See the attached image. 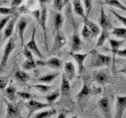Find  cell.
I'll return each instance as SVG.
<instances>
[{
	"label": "cell",
	"mask_w": 126,
	"mask_h": 118,
	"mask_svg": "<svg viewBox=\"0 0 126 118\" xmlns=\"http://www.w3.org/2000/svg\"><path fill=\"white\" fill-rule=\"evenodd\" d=\"M93 57L90 62V66L94 67V68H98V67H103V66H109L112 62V59L110 56L102 54L97 52L95 50H93L92 52Z\"/></svg>",
	"instance_id": "1"
},
{
	"label": "cell",
	"mask_w": 126,
	"mask_h": 118,
	"mask_svg": "<svg viewBox=\"0 0 126 118\" xmlns=\"http://www.w3.org/2000/svg\"><path fill=\"white\" fill-rule=\"evenodd\" d=\"M25 107L29 110V117L31 115H32L33 113H35V112L39 111V110H41L43 109H46L47 107H50V105L49 103H43V102L36 101L35 99H30L28 100V102H26L25 103Z\"/></svg>",
	"instance_id": "2"
},
{
	"label": "cell",
	"mask_w": 126,
	"mask_h": 118,
	"mask_svg": "<svg viewBox=\"0 0 126 118\" xmlns=\"http://www.w3.org/2000/svg\"><path fill=\"white\" fill-rule=\"evenodd\" d=\"M15 40L13 37H10L9 39H8V42L6 43V44L5 46V48H4V51H3V54L2 57V60H1V69H3L4 67L6 66L8 58H9L10 55L11 54V53L13 52V50L15 48Z\"/></svg>",
	"instance_id": "3"
},
{
	"label": "cell",
	"mask_w": 126,
	"mask_h": 118,
	"mask_svg": "<svg viewBox=\"0 0 126 118\" xmlns=\"http://www.w3.org/2000/svg\"><path fill=\"white\" fill-rule=\"evenodd\" d=\"M67 43L66 38L65 36L64 33L62 32L61 30L56 31V35H55V38L54 39L52 49H51V54H54L57 52L60 49H62Z\"/></svg>",
	"instance_id": "4"
},
{
	"label": "cell",
	"mask_w": 126,
	"mask_h": 118,
	"mask_svg": "<svg viewBox=\"0 0 126 118\" xmlns=\"http://www.w3.org/2000/svg\"><path fill=\"white\" fill-rule=\"evenodd\" d=\"M92 79L99 85H105L110 80V74L106 70H98L93 73Z\"/></svg>",
	"instance_id": "5"
},
{
	"label": "cell",
	"mask_w": 126,
	"mask_h": 118,
	"mask_svg": "<svg viewBox=\"0 0 126 118\" xmlns=\"http://www.w3.org/2000/svg\"><path fill=\"white\" fill-rule=\"evenodd\" d=\"M98 107L101 113H102L104 117L110 118L111 117V109H110V100L108 97L103 96L98 102Z\"/></svg>",
	"instance_id": "6"
},
{
	"label": "cell",
	"mask_w": 126,
	"mask_h": 118,
	"mask_svg": "<svg viewBox=\"0 0 126 118\" xmlns=\"http://www.w3.org/2000/svg\"><path fill=\"white\" fill-rule=\"evenodd\" d=\"M93 52V50L90 51V52L87 53V54H79V53H76V52H71L70 55L72 56L74 60L76 61V62L77 63L78 65V69H79V73H82V72L84 69V61L87 58V57L89 56L90 54H92Z\"/></svg>",
	"instance_id": "7"
},
{
	"label": "cell",
	"mask_w": 126,
	"mask_h": 118,
	"mask_svg": "<svg viewBox=\"0 0 126 118\" xmlns=\"http://www.w3.org/2000/svg\"><path fill=\"white\" fill-rule=\"evenodd\" d=\"M40 10H41V17L40 21H39V25L42 27V29L44 33V41H45V46L47 49L48 50V46H47V8L46 5H40Z\"/></svg>",
	"instance_id": "8"
},
{
	"label": "cell",
	"mask_w": 126,
	"mask_h": 118,
	"mask_svg": "<svg viewBox=\"0 0 126 118\" xmlns=\"http://www.w3.org/2000/svg\"><path fill=\"white\" fill-rule=\"evenodd\" d=\"M17 18H18V14H14L13 16V17L10 19L9 23H8L6 25V26L5 27V29H4V31H3V37H2L3 40H6V39H10L12 36L15 24L17 21Z\"/></svg>",
	"instance_id": "9"
},
{
	"label": "cell",
	"mask_w": 126,
	"mask_h": 118,
	"mask_svg": "<svg viewBox=\"0 0 126 118\" xmlns=\"http://www.w3.org/2000/svg\"><path fill=\"white\" fill-rule=\"evenodd\" d=\"M35 32H36V28H34L32 33V38L27 43L26 46L29 47V48L32 51V53H34L39 58L43 59V56L42 53L40 52V50H39V49L38 48L37 43L35 42Z\"/></svg>",
	"instance_id": "10"
},
{
	"label": "cell",
	"mask_w": 126,
	"mask_h": 118,
	"mask_svg": "<svg viewBox=\"0 0 126 118\" xmlns=\"http://www.w3.org/2000/svg\"><path fill=\"white\" fill-rule=\"evenodd\" d=\"M6 104V117L8 118H18L21 117V112L17 105H14L10 101L4 99Z\"/></svg>",
	"instance_id": "11"
},
{
	"label": "cell",
	"mask_w": 126,
	"mask_h": 118,
	"mask_svg": "<svg viewBox=\"0 0 126 118\" xmlns=\"http://www.w3.org/2000/svg\"><path fill=\"white\" fill-rule=\"evenodd\" d=\"M126 109V96H118L116 101V117L121 118Z\"/></svg>",
	"instance_id": "12"
},
{
	"label": "cell",
	"mask_w": 126,
	"mask_h": 118,
	"mask_svg": "<svg viewBox=\"0 0 126 118\" xmlns=\"http://www.w3.org/2000/svg\"><path fill=\"white\" fill-rule=\"evenodd\" d=\"M94 93H95V90H94L90 88L89 85L88 84L86 80H84V85H83V88H81L80 91L77 94V99L78 101H82L83 99H84L87 97H88L90 95H92Z\"/></svg>",
	"instance_id": "13"
},
{
	"label": "cell",
	"mask_w": 126,
	"mask_h": 118,
	"mask_svg": "<svg viewBox=\"0 0 126 118\" xmlns=\"http://www.w3.org/2000/svg\"><path fill=\"white\" fill-rule=\"evenodd\" d=\"M28 25V21L26 18L25 17H20L19 20L17 21V31H18V35H19V38L21 39V46H24V35H25V31L26 29V27Z\"/></svg>",
	"instance_id": "14"
},
{
	"label": "cell",
	"mask_w": 126,
	"mask_h": 118,
	"mask_svg": "<svg viewBox=\"0 0 126 118\" xmlns=\"http://www.w3.org/2000/svg\"><path fill=\"white\" fill-rule=\"evenodd\" d=\"M99 26L102 29H106V30H112L113 25L110 22V19L106 15L103 10H101L100 11V16H99Z\"/></svg>",
	"instance_id": "15"
},
{
	"label": "cell",
	"mask_w": 126,
	"mask_h": 118,
	"mask_svg": "<svg viewBox=\"0 0 126 118\" xmlns=\"http://www.w3.org/2000/svg\"><path fill=\"white\" fill-rule=\"evenodd\" d=\"M108 39L110 42V45L111 46V51L113 54V62H114V61H115V57L117 56V54L118 52V50H120L121 46L123 45L125 39L117 40V39H113L111 38H109Z\"/></svg>",
	"instance_id": "16"
},
{
	"label": "cell",
	"mask_w": 126,
	"mask_h": 118,
	"mask_svg": "<svg viewBox=\"0 0 126 118\" xmlns=\"http://www.w3.org/2000/svg\"><path fill=\"white\" fill-rule=\"evenodd\" d=\"M64 71L66 77L70 81H72L74 79L75 76H76V68H75L73 63L72 61L65 62L64 65Z\"/></svg>",
	"instance_id": "17"
},
{
	"label": "cell",
	"mask_w": 126,
	"mask_h": 118,
	"mask_svg": "<svg viewBox=\"0 0 126 118\" xmlns=\"http://www.w3.org/2000/svg\"><path fill=\"white\" fill-rule=\"evenodd\" d=\"M46 65L52 69H61L63 66V63L61 59H59L57 57H52L49 58L46 61Z\"/></svg>",
	"instance_id": "18"
},
{
	"label": "cell",
	"mask_w": 126,
	"mask_h": 118,
	"mask_svg": "<svg viewBox=\"0 0 126 118\" xmlns=\"http://www.w3.org/2000/svg\"><path fill=\"white\" fill-rule=\"evenodd\" d=\"M82 41L80 38V36L74 33L73 37H72V40H71V52H77V51L80 50L82 48Z\"/></svg>",
	"instance_id": "19"
},
{
	"label": "cell",
	"mask_w": 126,
	"mask_h": 118,
	"mask_svg": "<svg viewBox=\"0 0 126 118\" xmlns=\"http://www.w3.org/2000/svg\"><path fill=\"white\" fill-rule=\"evenodd\" d=\"M73 11L75 14L83 17L84 19L86 17L85 9L83 7L80 0H73Z\"/></svg>",
	"instance_id": "20"
},
{
	"label": "cell",
	"mask_w": 126,
	"mask_h": 118,
	"mask_svg": "<svg viewBox=\"0 0 126 118\" xmlns=\"http://www.w3.org/2000/svg\"><path fill=\"white\" fill-rule=\"evenodd\" d=\"M84 24H86V25H88L90 31H92L93 38L98 36V35H100V33H101L100 26H98L97 24L92 22V21H90L88 18H84Z\"/></svg>",
	"instance_id": "21"
},
{
	"label": "cell",
	"mask_w": 126,
	"mask_h": 118,
	"mask_svg": "<svg viewBox=\"0 0 126 118\" xmlns=\"http://www.w3.org/2000/svg\"><path fill=\"white\" fill-rule=\"evenodd\" d=\"M69 80L66 77L65 74L62 75V84H61V92L62 95H69L70 92V84Z\"/></svg>",
	"instance_id": "22"
},
{
	"label": "cell",
	"mask_w": 126,
	"mask_h": 118,
	"mask_svg": "<svg viewBox=\"0 0 126 118\" xmlns=\"http://www.w3.org/2000/svg\"><path fill=\"white\" fill-rule=\"evenodd\" d=\"M64 21H65L64 17H63V15L60 12L55 13L54 16V29L56 30V31L61 30L62 27L63 25V23H64Z\"/></svg>",
	"instance_id": "23"
},
{
	"label": "cell",
	"mask_w": 126,
	"mask_h": 118,
	"mask_svg": "<svg viewBox=\"0 0 126 118\" xmlns=\"http://www.w3.org/2000/svg\"><path fill=\"white\" fill-rule=\"evenodd\" d=\"M59 73H50V74H47V75H43V76H40L38 80L39 82L42 83V84H51L55 79H56L59 76Z\"/></svg>",
	"instance_id": "24"
},
{
	"label": "cell",
	"mask_w": 126,
	"mask_h": 118,
	"mask_svg": "<svg viewBox=\"0 0 126 118\" xmlns=\"http://www.w3.org/2000/svg\"><path fill=\"white\" fill-rule=\"evenodd\" d=\"M16 94H17V89L14 86L10 85L5 89V94L8 100L14 102L16 101Z\"/></svg>",
	"instance_id": "25"
},
{
	"label": "cell",
	"mask_w": 126,
	"mask_h": 118,
	"mask_svg": "<svg viewBox=\"0 0 126 118\" xmlns=\"http://www.w3.org/2000/svg\"><path fill=\"white\" fill-rule=\"evenodd\" d=\"M24 71H21V70L17 71V72L14 73V77L18 82L22 83V84H26V83L30 80V76L27 73L24 72Z\"/></svg>",
	"instance_id": "26"
},
{
	"label": "cell",
	"mask_w": 126,
	"mask_h": 118,
	"mask_svg": "<svg viewBox=\"0 0 126 118\" xmlns=\"http://www.w3.org/2000/svg\"><path fill=\"white\" fill-rule=\"evenodd\" d=\"M109 36H110V31L106 30V29H102L100 35H99V37H98V39L96 47H100L101 46H102V44L105 43L106 39H107L110 38Z\"/></svg>",
	"instance_id": "27"
},
{
	"label": "cell",
	"mask_w": 126,
	"mask_h": 118,
	"mask_svg": "<svg viewBox=\"0 0 126 118\" xmlns=\"http://www.w3.org/2000/svg\"><path fill=\"white\" fill-rule=\"evenodd\" d=\"M56 113H57L56 109H50L48 110H45V111L37 113L34 116V117H35V118H48V117H52L53 115H55Z\"/></svg>",
	"instance_id": "28"
},
{
	"label": "cell",
	"mask_w": 126,
	"mask_h": 118,
	"mask_svg": "<svg viewBox=\"0 0 126 118\" xmlns=\"http://www.w3.org/2000/svg\"><path fill=\"white\" fill-rule=\"evenodd\" d=\"M111 34L119 39H126V28H113Z\"/></svg>",
	"instance_id": "29"
},
{
	"label": "cell",
	"mask_w": 126,
	"mask_h": 118,
	"mask_svg": "<svg viewBox=\"0 0 126 118\" xmlns=\"http://www.w3.org/2000/svg\"><path fill=\"white\" fill-rule=\"evenodd\" d=\"M102 3L110 6L119 8V9H121V10L126 12V7L124 5H122V4L121 3V2H119L118 0H103Z\"/></svg>",
	"instance_id": "30"
},
{
	"label": "cell",
	"mask_w": 126,
	"mask_h": 118,
	"mask_svg": "<svg viewBox=\"0 0 126 118\" xmlns=\"http://www.w3.org/2000/svg\"><path fill=\"white\" fill-rule=\"evenodd\" d=\"M60 94H61L60 90H54V91H53V92H51L49 94H47L45 98L46 100H47V103H49L50 105L52 104H54V102L56 101V99L59 96H60Z\"/></svg>",
	"instance_id": "31"
},
{
	"label": "cell",
	"mask_w": 126,
	"mask_h": 118,
	"mask_svg": "<svg viewBox=\"0 0 126 118\" xmlns=\"http://www.w3.org/2000/svg\"><path fill=\"white\" fill-rule=\"evenodd\" d=\"M37 66L38 65L35 61H31V60H29V59H27L26 61H24L21 65L22 69L25 71H29L32 69H35Z\"/></svg>",
	"instance_id": "32"
},
{
	"label": "cell",
	"mask_w": 126,
	"mask_h": 118,
	"mask_svg": "<svg viewBox=\"0 0 126 118\" xmlns=\"http://www.w3.org/2000/svg\"><path fill=\"white\" fill-rule=\"evenodd\" d=\"M81 36L83 39H85L87 41L91 40V39L93 38L92 31H90L89 28L88 27V25H87L86 24H84V27H83V29L81 31Z\"/></svg>",
	"instance_id": "33"
},
{
	"label": "cell",
	"mask_w": 126,
	"mask_h": 118,
	"mask_svg": "<svg viewBox=\"0 0 126 118\" xmlns=\"http://www.w3.org/2000/svg\"><path fill=\"white\" fill-rule=\"evenodd\" d=\"M32 87L42 94L47 93L51 88H52L51 86L47 85V84H34L32 85Z\"/></svg>",
	"instance_id": "34"
},
{
	"label": "cell",
	"mask_w": 126,
	"mask_h": 118,
	"mask_svg": "<svg viewBox=\"0 0 126 118\" xmlns=\"http://www.w3.org/2000/svg\"><path fill=\"white\" fill-rule=\"evenodd\" d=\"M17 7H1L0 8V13L2 15H14L16 14Z\"/></svg>",
	"instance_id": "35"
},
{
	"label": "cell",
	"mask_w": 126,
	"mask_h": 118,
	"mask_svg": "<svg viewBox=\"0 0 126 118\" xmlns=\"http://www.w3.org/2000/svg\"><path fill=\"white\" fill-rule=\"evenodd\" d=\"M84 4V9L86 13V17L88 18V15L91 14V11L92 10V0H83Z\"/></svg>",
	"instance_id": "36"
},
{
	"label": "cell",
	"mask_w": 126,
	"mask_h": 118,
	"mask_svg": "<svg viewBox=\"0 0 126 118\" xmlns=\"http://www.w3.org/2000/svg\"><path fill=\"white\" fill-rule=\"evenodd\" d=\"M53 8L58 12H61L62 10V8L64 6V2L63 0H53Z\"/></svg>",
	"instance_id": "37"
},
{
	"label": "cell",
	"mask_w": 126,
	"mask_h": 118,
	"mask_svg": "<svg viewBox=\"0 0 126 118\" xmlns=\"http://www.w3.org/2000/svg\"><path fill=\"white\" fill-rule=\"evenodd\" d=\"M24 47V51H23V54L25 55V57L29 59V60L31 61H35L34 58H33V54H32V51L29 47H28L26 45H25L23 46Z\"/></svg>",
	"instance_id": "38"
},
{
	"label": "cell",
	"mask_w": 126,
	"mask_h": 118,
	"mask_svg": "<svg viewBox=\"0 0 126 118\" xmlns=\"http://www.w3.org/2000/svg\"><path fill=\"white\" fill-rule=\"evenodd\" d=\"M14 15H5V17H2L1 19V31H3V29H5V27L9 21H10V19L13 17Z\"/></svg>",
	"instance_id": "39"
},
{
	"label": "cell",
	"mask_w": 126,
	"mask_h": 118,
	"mask_svg": "<svg viewBox=\"0 0 126 118\" xmlns=\"http://www.w3.org/2000/svg\"><path fill=\"white\" fill-rule=\"evenodd\" d=\"M17 94L20 98H23V99L27 100V101L30 100V99H32V98H33L32 95L31 94L25 92V91H17Z\"/></svg>",
	"instance_id": "40"
},
{
	"label": "cell",
	"mask_w": 126,
	"mask_h": 118,
	"mask_svg": "<svg viewBox=\"0 0 126 118\" xmlns=\"http://www.w3.org/2000/svg\"><path fill=\"white\" fill-rule=\"evenodd\" d=\"M110 12L115 16V17L119 20V21L121 22V23H122V25H123L125 27H126V17H123V16H121V15H120L119 14H117L116 11H114L113 10H110Z\"/></svg>",
	"instance_id": "41"
},
{
	"label": "cell",
	"mask_w": 126,
	"mask_h": 118,
	"mask_svg": "<svg viewBox=\"0 0 126 118\" xmlns=\"http://www.w3.org/2000/svg\"><path fill=\"white\" fill-rule=\"evenodd\" d=\"M8 83H9V78L3 77V76H2L1 78H0V87H1L2 90H5Z\"/></svg>",
	"instance_id": "42"
},
{
	"label": "cell",
	"mask_w": 126,
	"mask_h": 118,
	"mask_svg": "<svg viewBox=\"0 0 126 118\" xmlns=\"http://www.w3.org/2000/svg\"><path fill=\"white\" fill-rule=\"evenodd\" d=\"M32 14L33 17L35 19V21H36L38 25H39V21H40V17H41V10H35L32 12Z\"/></svg>",
	"instance_id": "43"
},
{
	"label": "cell",
	"mask_w": 126,
	"mask_h": 118,
	"mask_svg": "<svg viewBox=\"0 0 126 118\" xmlns=\"http://www.w3.org/2000/svg\"><path fill=\"white\" fill-rule=\"evenodd\" d=\"M23 0H12L11 1V6L12 7H17L22 3Z\"/></svg>",
	"instance_id": "44"
},
{
	"label": "cell",
	"mask_w": 126,
	"mask_h": 118,
	"mask_svg": "<svg viewBox=\"0 0 126 118\" xmlns=\"http://www.w3.org/2000/svg\"><path fill=\"white\" fill-rule=\"evenodd\" d=\"M117 56L126 58V48L123 49V50H118V52L117 54Z\"/></svg>",
	"instance_id": "45"
},
{
	"label": "cell",
	"mask_w": 126,
	"mask_h": 118,
	"mask_svg": "<svg viewBox=\"0 0 126 118\" xmlns=\"http://www.w3.org/2000/svg\"><path fill=\"white\" fill-rule=\"evenodd\" d=\"M36 64L38 66H44V65H46V61H42V60H39L36 61Z\"/></svg>",
	"instance_id": "46"
},
{
	"label": "cell",
	"mask_w": 126,
	"mask_h": 118,
	"mask_svg": "<svg viewBox=\"0 0 126 118\" xmlns=\"http://www.w3.org/2000/svg\"><path fill=\"white\" fill-rule=\"evenodd\" d=\"M66 114H67V112L66 111L62 112L61 113H59V115L58 116V118H65L66 117Z\"/></svg>",
	"instance_id": "47"
},
{
	"label": "cell",
	"mask_w": 126,
	"mask_h": 118,
	"mask_svg": "<svg viewBox=\"0 0 126 118\" xmlns=\"http://www.w3.org/2000/svg\"><path fill=\"white\" fill-rule=\"evenodd\" d=\"M50 0H39V2L40 5H46L47 2H49Z\"/></svg>",
	"instance_id": "48"
},
{
	"label": "cell",
	"mask_w": 126,
	"mask_h": 118,
	"mask_svg": "<svg viewBox=\"0 0 126 118\" xmlns=\"http://www.w3.org/2000/svg\"><path fill=\"white\" fill-rule=\"evenodd\" d=\"M120 73H124V74H125L126 75V66L125 67H124L123 69H121L120 71H119Z\"/></svg>",
	"instance_id": "49"
},
{
	"label": "cell",
	"mask_w": 126,
	"mask_h": 118,
	"mask_svg": "<svg viewBox=\"0 0 126 118\" xmlns=\"http://www.w3.org/2000/svg\"><path fill=\"white\" fill-rule=\"evenodd\" d=\"M69 0H63V2H64V5H65V4H67L69 2Z\"/></svg>",
	"instance_id": "50"
}]
</instances>
